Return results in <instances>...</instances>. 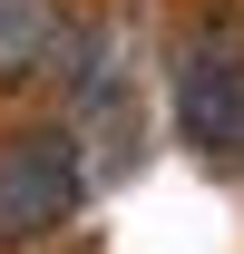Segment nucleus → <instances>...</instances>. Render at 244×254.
I'll use <instances>...</instances> for the list:
<instances>
[{
	"instance_id": "obj_1",
	"label": "nucleus",
	"mask_w": 244,
	"mask_h": 254,
	"mask_svg": "<svg viewBox=\"0 0 244 254\" xmlns=\"http://www.w3.org/2000/svg\"><path fill=\"white\" fill-rule=\"evenodd\" d=\"M88 195H98V176L78 157L68 118H39V127H10L0 137V254L59 245V225H78Z\"/></svg>"
},
{
	"instance_id": "obj_2",
	"label": "nucleus",
	"mask_w": 244,
	"mask_h": 254,
	"mask_svg": "<svg viewBox=\"0 0 244 254\" xmlns=\"http://www.w3.org/2000/svg\"><path fill=\"white\" fill-rule=\"evenodd\" d=\"M176 127L205 166H244V10L215 0L176 39Z\"/></svg>"
},
{
	"instance_id": "obj_3",
	"label": "nucleus",
	"mask_w": 244,
	"mask_h": 254,
	"mask_svg": "<svg viewBox=\"0 0 244 254\" xmlns=\"http://www.w3.org/2000/svg\"><path fill=\"white\" fill-rule=\"evenodd\" d=\"M68 49H78L68 0H0V98L39 88V78H68Z\"/></svg>"
},
{
	"instance_id": "obj_4",
	"label": "nucleus",
	"mask_w": 244,
	"mask_h": 254,
	"mask_svg": "<svg viewBox=\"0 0 244 254\" xmlns=\"http://www.w3.org/2000/svg\"><path fill=\"white\" fill-rule=\"evenodd\" d=\"M235 176H244V166H235Z\"/></svg>"
}]
</instances>
